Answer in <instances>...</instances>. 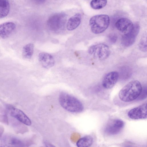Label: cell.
Masks as SVG:
<instances>
[{"label": "cell", "mask_w": 147, "mask_h": 147, "mask_svg": "<svg viewBox=\"0 0 147 147\" xmlns=\"http://www.w3.org/2000/svg\"><path fill=\"white\" fill-rule=\"evenodd\" d=\"M117 37L116 34L114 33L111 34L109 36V41L112 43H114L116 41Z\"/></svg>", "instance_id": "21"}, {"label": "cell", "mask_w": 147, "mask_h": 147, "mask_svg": "<svg viewBox=\"0 0 147 147\" xmlns=\"http://www.w3.org/2000/svg\"><path fill=\"white\" fill-rule=\"evenodd\" d=\"M10 114L13 117L22 123L28 126L31 125V121L28 117L21 110L15 108H12Z\"/></svg>", "instance_id": "12"}, {"label": "cell", "mask_w": 147, "mask_h": 147, "mask_svg": "<svg viewBox=\"0 0 147 147\" xmlns=\"http://www.w3.org/2000/svg\"><path fill=\"white\" fill-rule=\"evenodd\" d=\"M81 16L80 13H76L70 18L67 24V28L69 30H72L76 28L80 25Z\"/></svg>", "instance_id": "15"}, {"label": "cell", "mask_w": 147, "mask_h": 147, "mask_svg": "<svg viewBox=\"0 0 147 147\" xmlns=\"http://www.w3.org/2000/svg\"><path fill=\"white\" fill-rule=\"evenodd\" d=\"M23 142L12 136L2 135L0 137V147H24Z\"/></svg>", "instance_id": "6"}, {"label": "cell", "mask_w": 147, "mask_h": 147, "mask_svg": "<svg viewBox=\"0 0 147 147\" xmlns=\"http://www.w3.org/2000/svg\"><path fill=\"white\" fill-rule=\"evenodd\" d=\"M88 53L100 60L107 58L110 54L109 47L104 44L100 43L92 45L88 50Z\"/></svg>", "instance_id": "5"}, {"label": "cell", "mask_w": 147, "mask_h": 147, "mask_svg": "<svg viewBox=\"0 0 147 147\" xmlns=\"http://www.w3.org/2000/svg\"><path fill=\"white\" fill-rule=\"evenodd\" d=\"M126 147H131L129 146H126Z\"/></svg>", "instance_id": "24"}, {"label": "cell", "mask_w": 147, "mask_h": 147, "mask_svg": "<svg viewBox=\"0 0 147 147\" xmlns=\"http://www.w3.org/2000/svg\"><path fill=\"white\" fill-rule=\"evenodd\" d=\"M142 90L141 83L137 80H133L121 89L119 92V97L123 102H131L139 97Z\"/></svg>", "instance_id": "1"}, {"label": "cell", "mask_w": 147, "mask_h": 147, "mask_svg": "<svg viewBox=\"0 0 147 147\" xmlns=\"http://www.w3.org/2000/svg\"><path fill=\"white\" fill-rule=\"evenodd\" d=\"M45 144L46 147H56L54 145L48 142H45Z\"/></svg>", "instance_id": "22"}, {"label": "cell", "mask_w": 147, "mask_h": 147, "mask_svg": "<svg viewBox=\"0 0 147 147\" xmlns=\"http://www.w3.org/2000/svg\"><path fill=\"white\" fill-rule=\"evenodd\" d=\"M124 122L121 119H115L109 122L106 125L104 131L107 134L114 135L119 133L124 126Z\"/></svg>", "instance_id": "7"}, {"label": "cell", "mask_w": 147, "mask_h": 147, "mask_svg": "<svg viewBox=\"0 0 147 147\" xmlns=\"http://www.w3.org/2000/svg\"><path fill=\"white\" fill-rule=\"evenodd\" d=\"M93 138L90 136H86L79 139L77 142V147H90L93 142Z\"/></svg>", "instance_id": "16"}, {"label": "cell", "mask_w": 147, "mask_h": 147, "mask_svg": "<svg viewBox=\"0 0 147 147\" xmlns=\"http://www.w3.org/2000/svg\"><path fill=\"white\" fill-rule=\"evenodd\" d=\"M4 131V128L3 127L0 125V137L3 135Z\"/></svg>", "instance_id": "23"}, {"label": "cell", "mask_w": 147, "mask_h": 147, "mask_svg": "<svg viewBox=\"0 0 147 147\" xmlns=\"http://www.w3.org/2000/svg\"><path fill=\"white\" fill-rule=\"evenodd\" d=\"M38 57L41 65L44 68H50L54 65V59L53 56L49 53H41L39 55Z\"/></svg>", "instance_id": "14"}, {"label": "cell", "mask_w": 147, "mask_h": 147, "mask_svg": "<svg viewBox=\"0 0 147 147\" xmlns=\"http://www.w3.org/2000/svg\"><path fill=\"white\" fill-rule=\"evenodd\" d=\"M133 29L130 32L123 36L121 43L124 46L128 47L132 45L135 42L140 30V26L138 23L134 24Z\"/></svg>", "instance_id": "8"}, {"label": "cell", "mask_w": 147, "mask_h": 147, "mask_svg": "<svg viewBox=\"0 0 147 147\" xmlns=\"http://www.w3.org/2000/svg\"><path fill=\"white\" fill-rule=\"evenodd\" d=\"M59 101L62 107L70 112L79 113L82 111L84 109L83 105L80 100L65 92L60 93Z\"/></svg>", "instance_id": "2"}, {"label": "cell", "mask_w": 147, "mask_h": 147, "mask_svg": "<svg viewBox=\"0 0 147 147\" xmlns=\"http://www.w3.org/2000/svg\"><path fill=\"white\" fill-rule=\"evenodd\" d=\"M107 3L106 0H92L90 2V5L93 9H98L104 7Z\"/></svg>", "instance_id": "19"}, {"label": "cell", "mask_w": 147, "mask_h": 147, "mask_svg": "<svg viewBox=\"0 0 147 147\" xmlns=\"http://www.w3.org/2000/svg\"><path fill=\"white\" fill-rule=\"evenodd\" d=\"M109 22V16L105 14L95 16L89 20L91 30L95 34H100L105 31L108 27Z\"/></svg>", "instance_id": "3"}, {"label": "cell", "mask_w": 147, "mask_h": 147, "mask_svg": "<svg viewBox=\"0 0 147 147\" xmlns=\"http://www.w3.org/2000/svg\"><path fill=\"white\" fill-rule=\"evenodd\" d=\"M10 9V5L8 1L0 0V18L6 16Z\"/></svg>", "instance_id": "17"}, {"label": "cell", "mask_w": 147, "mask_h": 147, "mask_svg": "<svg viewBox=\"0 0 147 147\" xmlns=\"http://www.w3.org/2000/svg\"><path fill=\"white\" fill-rule=\"evenodd\" d=\"M34 45L32 43H29L25 46L23 48L22 55L26 58H30L33 53Z\"/></svg>", "instance_id": "18"}, {"label": "cell", "mask_w": 147, "mask_h": 147, "mask_svg": "<svg viewBox=\"0 0 147 147\" xmlns=\"http://www.w3.org/2000/svg\"><path fill=\"white\" fill-rule=\"evenodd\" d=\"M119 74L116 71H113L107 74L104 77L102 81V85L106 89L113 88L117 83L118 79Z\"/></svg>", "instance_id": "10"}, {"label": "cell", "mask_w": 147, "mask_h": 147, "mask_svg": "<svg viewBox=\"0 0 147 147\" xmlns=\"http://www.w3.org/2000/svg\"><path fill=\"white\" fill-rule=\"evenodd\" d=\"M66 21V16L65 14L63 13H59L51 16L47 21V24L51 30L57 32L63 29Z\"/></svg>", "instance_id": "4"}, {"label": "cell", "mask_w": 147, "mask_h": 147, "mask_svg": "<svg viewBox=\"0 0 147 147\" xmlns=\"http://www.w3.org/2000/svg\"><path fill=\"white\" fill-rule=\"evenodd\" d=\"M16 27L13 22H6L0 24V37L4 39L9 37L13 32Z\"/></svg>", "instance_id": "13"}, {"label": "cell", "mask_w": 147, "mask_h": 147, "mask_svg": "<svg viewBox=\"0 0 147 147\" xmlns=\"http://www.w3.org/2000/svg\"><path fill=\"white\" fill-rule=\"evenodd\" d=\"M146 37L143 36L140 40L139 44V47L140 50L143 52H146L147 51Z\"/></svg>", "instance_id": "20"}, {"label": "cell", "mask_w": 147, "mask_h": 147, "mask_svg": "<svg viewBox=\"0 0 147 147\" xmlns=\"http://www.w3.org/2000/svg\"><path fill=\"white\" fill-rule=\"evenodd\" d=\"M134 25L130 20L126 18L119 19L115 23L117 29L124 34L132 30L133 28Z\"/></svg>", "instance_id": "11"}, {"label": "cell", "mask_w": 147, "mask_h": 147, "mask_svg": "<svg viewBox=\"0 0 147 147\" xmlns=\"http://www.w3.org/2000/svg\"><path fill=\"white\" fill-rule=\"evenodd\" d=\"M128 117L132 119H139L147 118V104L142 105L130 110L127 113Z\"/></svg>", "instance_id": "9"}]
</instances>
